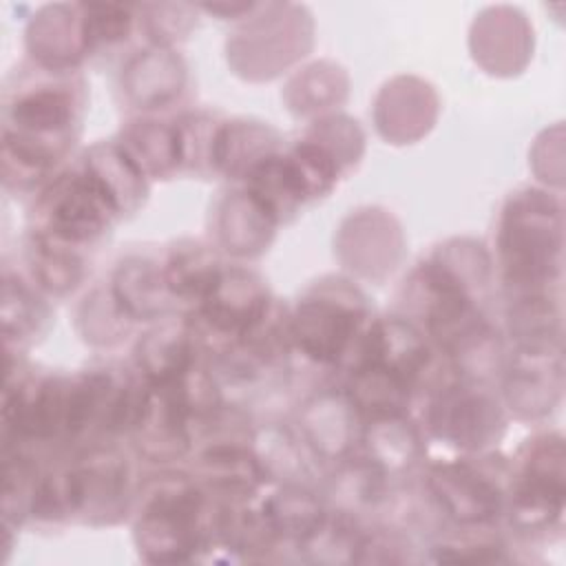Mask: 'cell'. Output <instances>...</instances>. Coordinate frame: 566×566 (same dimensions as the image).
I'll list each match as a JSON object with an SVG mask.
<instances>
[{
	"mask_svg": "<svg viewBox=\"0 0 566 566\" xmlns=\"http://www.w3.org/2000/svg\"><path fill=\"white\" fill-rule=\"evenodd\" d=\"M511 542L497 531V524L489 526H444L429 544V557L433 562H511Z\"/></svg>",
	"mask_w": 566,
	"mask_h": 566,
	"instance_id": "obj_25",
	"label": "cell"
},
{
	"mask_svg": "<svg viewBox=\"0 0 566 566\" xmlns=\"http://www.w3.org/2000/svg\"><path fill=\"white\" fill-rule=\"evenodd\" d=\"M217 500L188 471L164 469L135 484L130 522L142 559L184 564L212 551Z\"/></svg>",
	"mask_w": 566,
	"mask_h": 566,
	"instance_id": "obj_2",
	"label": "cell"
},
{
	"mask_svg": "<svg viewBox=\"0 0 566 566\" xmlns=\"http://www.w3.org/2000/svg\"><path fill=\"white\" fill-rule=\"evenodd\" d=\"M360 455L385 471L394 482L409 478L427 453V433L411 413L363 420Z\"/></svg>",
	"mask_w": 566,
	"mask_h": 566,
	"instance_id": "obj_16",
	"label": "cell"
},
{
	"mask_svg": "<svg viewBox=\"0 0 566 566\" xmlns=\"http://www.w3.org/2000/svg\"><path fill=\"white\" fill-rule=\"evenodd\" d=\"M259 502L281 542L290 548L301 546L316 533L329 511L321 491L307 484H276L272 493L259 495Z\"/></svg>",
	"mask_w": 566,
	"mask_h": 566,
	"instance_id": "obj_22",
	"label": "cell"
},
{
	"mask_svg": "<svg viewBox=\"0 0 566 566\" xmlns=\"http://www.w3.org/2000/svg\"><path fill=\"white\" fill-rule=\"evenodd\" d=\"M394 489L396 482L385 471L354 451L332 464V471L325 473L321 495L329 511L367 524L365 520L369 515L380 513L389 504Z\"/></svg>",
	"mask_w": 566,
	"mask_h": 566,
	"instance_id": "obj_14",
	"label": "cell"
},
{
	"mask_svg": "<svg viewBox=\"0 0 566 566\" xmlns=\"http://www.w3.org/2000/svg\"><path fill=\"white\" fill-rule=\"evenodd\" d=\"M119 219L106 190L77 161L35 192L29 234L86 254L111 234Z\"/></svg>",
	"mask_w": 566,
	"mask_h": 566,
	"instance_id": "obj_6",
	"label": "cell"
},
{
	"mask_svg": "<svg viewBox=\"0 0 566 566\" xmlns=\"http://www.w3.org/2000/svg\"><path fill=\"white\" fill-rule=\"evenodd\" d=\"M374 321L365 294L345 279L314 283L287 314L294 356L325 371H345Z\"/></svg>",
	"mask_w": 566,
	"mask_h": 566,
	"instance_id": "obj_3",
	"label": "cell"
},
{
	"mask_svg": "<svg viewBox=\"0 0 566 566\" xmlns=\"http://www.w3.org/2000/svg\"><path fill=\"white\" fill-rule=\"evenodd\" d=\"M86 93L73 71L38 62L15 71L2 97V179L11 190H40L73 148Z\"/></svg>",
	"mask_w": 566,
	"mask_h": 566,
	"instance_id": "obj_1",
	"label": "cell"
},
{
	"mask_svg": "<svg viewBox=\"0 0 566 566\" xmlns=\"http://www.w3.org/2000/svg\"><path fill=\"white\" fill-rule=\"evenodd\" d=\"M188 473L217 500H252L270 484L252 444L201 447Z\"/></svg>",
	"mask_w": 566,
	"mask_h": 566,
	"instance_id": "obj_15",
	"label": "cell"
},
{
	"mask_svg": "<svg viewBox=\"0 0 566 566\" xmlns=\"http://www.w3.org/2000/svg\"><path fill=\"white\" fill-rule=\"evenodd\" d=\"M106 287L130 323H159L172 314H181L166 287L157 259L142 254L122 259Z\"/></svg>",
	"mask_w": 566,
	"mask_h": 566,
	"instance_id": "obj_17",
	"label": "cell"
},
{
	"mask_svg": "<svg viewBox=\"0 0 566 566\" xmlns=\"http://www.w3.org/2000/svg\"><path fill=\"white\" fill-rule=\"evenodd\" d=\"M497 263L509 292L557 287L562 274V208L526 188L509 197L497 230Z\"/></svg>",
	"mask_w": 566,
	"mask_h": 566,
	"instance_id": "obj_4",
	"label": "cell"
},
{
	"mask_svg": "<svg viewBox=\"0 0 566 566\" xmlns=\"http://www.w3.org/2000/svg\"><path fill=\"white\" fill-rule=\"evenodd\" d=\"M128 438L135 451L150 462L181 460L192 451L190 416L168 387L146 382L142 409Z\"/></svg>",
	"mask_w": 566,
	"mask_h": 566,
	"instance_id": "obj_12",
	"label": "cell"
},
{
	"mask_svg": "<svg viewBox=\"0 0 566 566\" xmlns=\"http://www.w3.org/2000/svg\"><path fill=\"white\" fill-rule=\"evenodd\" d=\"M80 38L84 57L106 55L124 46L137 29V13L133 4L88 2L77 4Z\"/></svg>",
	"mask_w": 566,
	"mask_h": 566,
	"instance_id": "obj_26",
	"label": "cell"
},
{
	"mask_svg": "<svg viewBox=\"0 0 566 566\" xmlns=\"http://www.w3.org/2000/svg\"><path fill=\"white\" fill-rule=\"evenodd\" d=\"M159 263L166 287L181 314L206 298L223 270L217 252L197 239L175 241L159 259Z\"/></svg>",
	"mask_w": 566,
	"mask_h": 566,
	"instance_id": "obj_20",
	"label": "cell"
},
{
	"mask_svg": "<svg viewBox=\"0 0 566 566\" xmlns=\"http://www.w3.org/2000/svg\"><path fill=\"white\" fill-rule=\"evenodd\" d=\"M201 354L197 352L184 316L164 318L142 334L133 349V367L148 385H166L190 369Z\"/></svg>",
	"mask_w": 566,
	"mask_h": 566,
	"instance_id": "obj_19",
	"label": "cell"
},
{
	"mask_svg": "<svg viewBox=\"0 0 566 566\" xmlns=\"http://www.w3.org/2000/svg\"><path fill=\"white\" fill-rule=\"evenodd\" d=\"M420 424L427 438L475 453L500 440L506 418L489 382L458 378L422 402Z\"/></svg>",
	"mask_w": 566,
	"mask_h": 566,
	"instance_id": "obj_11",
	"label": "cell"
},
{
	"mask_svg": "<svg viewBox=\"0 0 566 566\" xmlns=\"http://www.w3.org/2000/svg\"><path fill=\"white\" fill-rule=\"evenodd\" d=\"M117 142L148 179H170L181 172L175 122L130 119L122 126Z\"/></svg>",
	"mask_w": 566,
	"mask_h": 566,
	"instance_id": "obj_23",
	"label": "cell"
},
{
	"mask_svg": "<svg viewBox=\"0 0 566 566\" xmlns=\"http://www.w3.org/2000/svg\"><path fill=\"white\" fill-rule=\"evenodd\" d=\"M31 279L4 270L2 276V334L4 354H20L44 332L49 305Z\"/></svg>",
	"mask_w": 566,
	"mask_h": 566,
	"instance_id": "obj_24",
	"label": "cell"
},
{
	"mask_svg": "<svg viewBox=\"0 0 566 566\" xmlns=\"http://www.w3.org/2000/svg\"><path fill=\"white\" fill-rule=\"evenodd\" d=\"M223 117L197 111L175 119L179 164L181 172H195L197 177H219V144Z\"/></svg>",
	"mask_w": 566,
	"mask_h": 566,
	"instance_id": "obj_28",
	"label": "cell"
},
{
	"mask_svg": "<svg viewBox=\"0 0 566 566\" xmlns=\"http://www.w3.org/2000/svg\"><path fill=\"white\" fill-rule=\"evenodd\" d=\"M252 449L263 464L268 482L307 484L321 482L325 462L310 449L294 424L268 422L254 429Z\"/></svg>",
	"mask_w": 566,
	"mask_h": 566,
	"instance_id": "obj_18",
	"label": "cell"
},
{
	"mask_svg": "<svg viewBox=\"0 0 566 566\" xmlns=\"http://www.w3.org/2000/svg\"><path fill=\"white\" fill-rule=\"evenodd\" d=\"M80 166H84L106 190L122 219L144 206L150 179L139 170L117 139L99 142L86 148L80 157Z\"/></svg>",
	"mask_w": 566,
	"mask_h": 566,
	"instance_id": "obj_21",
	"label": "cell"
},
{
	"mask_svg": "<svg viewBox=\"0 0 566 566\" xmlns=\"http://www.w3.org/2000/svg\"><path fill=\"white\" fill-rule=\"evenodd\" d=\"M303 407L294 427L323 462L334 464L358 449L363 418L340 385L321 389Z\"/></svg>",
	"mask_w": 566,
	"mask_h": 566,
	"instance_id": "obj_13",
	"label": "cell"
},
{
	"mask_svg": "<svg viewBox=\"0 0 566 566\" xmlns=\"http://www.w3.org/2000/svg\"><path fill=\"white\" fill-rule=\"evenodd\" d=\"M274 305L276 298L256 272L223 265L206 298L181 316L201 358L217 360L243 343Z\"/></svg>",
	"mask_w": 566,
	"mask_h": 566,
	"instance_id": "obj_8",
	"label": "cell"
},
{
	"mask_svg": "<svg viewBox=\"0 0 566 566\" xmlns=\"http://www.w3.org/2000/svg\"><path fill=\"white\" fill-rule=\"evenodd\" d=\"M420 484L449 526H489L504 520L511 462L491 451L431 462Z\"/></svg>",
	"mask_w": 566,
	"mask_h": 566,
	"instance_id": "obj_7",
	"label": "cell"
},
{
	"mask_svg": "<svg viewBox=\"0 0 566 566\" xmlns=\"http://www.w3.org/2000/svg\"><path fill=\"white\" fill-rule=\"evenodd\" d=\"M24 259L31 283L40 292L53 296H62L75 290L86 272L84 254L69 248H60L33 234H29L27 239Z\"/></svg>",
	"mask_w": 566,
	"mask_h": 566,
	"instance_id": "obj_27",
	"label": "cell"
},
{
	"mask_svg": "<svg viewBox=\"0 0 566 566\" xmlns=\"http://www.w3.org/2000/svg\"><path fill=\"white\" fill-rule=\"evenodd\" d=\"M71 376L42 371L4 354L2 444H18L46 455L69 449Z\"/></svg>",
	"mask_w": 566,
	"mask_h": 566,
	"instance_id": "obj_5",
	"label": "cell"
},
{
	"mask_svg": "<svg viewBox=\"0 0 566 566\" xmlns=\"http://www.w3.org/2000/svg\"><path fill=\"white\" fill-rule=\"evenodd\" d=\"M69 522L113 526L130 515L135 484L126 453L115 442L75 449L57 462Z\"/></svg>",
	"mask_w": 566,
	"mask_h": 566,
	"instance_id": "obj_10",
	"label": "cell"
},
{
	"mask_svg": "<svg viewBox=\"0 0 566 566\" xmlns=\"http://www.w3.org/2000/svg\"><path fill=\"white\" fill-rule=\"evenodd\" d=\"M564 442L559 433L528 438L511 462L504 522L520 537L557 531L564 515Z\"/></svg>",
	"mask_w": 566,
	"mask_h": 566,
	"instance_id": "obj_9",
	"label": "cell"
}]
</instances>
